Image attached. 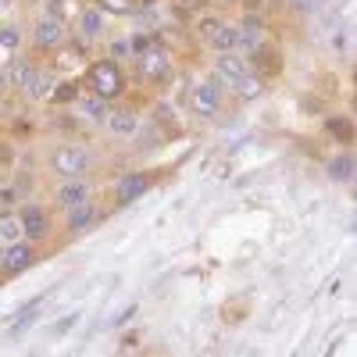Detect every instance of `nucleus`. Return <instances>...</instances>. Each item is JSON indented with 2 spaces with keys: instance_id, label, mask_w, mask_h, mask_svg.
<instances>
[{
  "instance_id": "nucleus-1",
  "label": "nucleus",
  "mask_w": 357,
  "mask_h": 357,
  "mask_svg": "<svg viewBox=\"0 0 357 357\" xmlns=\"http://www.w3.org/2000/svg\"><path fill=\"white\" fill-rule=\"evenodd\" d=\"M86 89H89V97H97L104 104L118 100L126 93V72H122V65H118L114 57H97V61L89 65V72H86Z\"/></svg>"
},
{
  "instance_id": "nucleus-2",
  "label": "nucleus",
  "mask_w": 357,
  "mask_h": 357,
  "mask_svg": "<svg viewBox=\"0 0 357 357\" xmlns=\"http://www.w3.org/2000/svg\"><path fill=\"white\" fill-rule=\"evenodd\" d=\"M89 151L82 143H61V146H54L50 151V168L61 175V178H82L89 172Z\"/></svg>"
},
{
  "instance_id": "nucleus-3",
  "label": "nucleus",
  "mask_w": 357,
  "mask_h": 357,
  "mask_svg": "<svg viewBox=\"0 0 357 357\" xmlns=\"http://www.w3.org/2000/svg\"><path fill=\"white\" fill-rule=\"evenodd\" d=\"M136 75L143 82H151V86H165L172 79V54L161 43H154L151 50H143L136 57Z\"/></svg>"
},
{
  "instance_id": "nucleus-4",
  "label": "nucleus",
  "mask_w": 357,
  "mask_h": 357,
  "mask_svg": "<svg viewBox=\"0 0 357 357\" xmlns=\"http://www.w3.org/2000/svg\"><path fill=\"white\" fill-rule=\"evenodd\" d=\"M18 222H22V236L29 243H40L50 236V215L43 204H18Z\"/></svg>"
},
{
  "instance_id": "nucleus-5",
  "label": "nucleus",
  "mask_w": 357,
  "mask_h": 357,
  "mask_svg": "<svg viewBox=\"0 0 357 357\" xmlns=\"http://www.w3.org/2000/svg\"><path fill=\"white\" fill-rule=\"evenodd\" d=\"M33 47H36V54H54L57 47H65V22L43 15L33 25Z\"/></svg>"
},
{
  "instance_id": "nucleus-6",
  "label": "nucleus",
  "mask_w": 357,
  "mask_h": 357,
  "mask_svg": "<svg viewBox=\"0 0 357 357\" xmlns=\"http://www.w3.org/2000/svg\"><path fill=\"white\" fill-rule=\"evenodd\" d=\"M247 65H250V72L264 82L268 75H279V72H282V50H279V47H272V43H261V47H254V50H250Z\"/></svg>"
},
{
  "instance_id": "nucleus-7",
  "label": "nucleus",
  "mask_w": 357,
  "mask_h": 357,
  "mask_svg": "<svg viewBox=\"0 0 357 357\" xmlns=\"http://www.w3.org/2000/svg\"><path fill=\"white\" fill-rule=\"evenodd\" d=\"M154 186V175L151 172H129L114 183V200L118 204H132L136 197H143L146 190Z\"/></svg>"
},
{
  "instance_id": "nucleus-8",
  "label": "nucleus",
  "mask_w": 357,
  "mask_h": 357,
  "mask_svg": "<svg viewBox=\"0 0 357 357\" xmlns=\"http://www.w3.org/2000/svg\"><path fill=\"white\" fill-rule=\"evenodd\" d=\"M190 111H193L197 118H215V114L222 111V93H218L215 86H207V82L193 86V89H190Z\"/></svg>"
},
{
  "instance_id": "nucleus-9",
  "label": "nucleus",
  "mask_w": 357,
  "mask_h": 357,
  "mask_svg": "<svg viewBox=\"0 0 357 357\" xmlns=\"http://www.w3.org/2000/svg\"><path fill=\"white\" fill-rule=\"evenodd\" d=\"M33 261H36V247L33 243H8V250L0 254V268H4L8 275H18V272H25V268H33Z\"/></svg>"
},
{
  "instance_id": "nucleus-10",
  "label": "nucleus",
  "mask_w": 357,
  "mask_h": 357,
  "mask_svg": "<svg viewBox=\"0 0 357 357\" xmlns=\"http://www.w3.org/2000/svg\"><path fill=\"white\" fill-rule=\"evenodd\" d=\"M86 200H93V190H89V183L86 178H65L61 186H57V193H54V204L57 207H79V204H86Z\"/></svg>"
},
{
  "instance_id": "nucleus-11",
  "label": "nucleus",
  "mask_w": 357,
  "mask_h": 357,
  "mask_svg": "<svg viewBox=\"0 0 357 357\" xmlns=\"http://www.w3.org/2000/svg\"><path fill=\"white\" fill-rule=\"evenodd\" d=\"M104 36V11L97 8H82L75 15V40L89 43V40H100Z\"/></svg>"
},
{
  "instance_id": "nucleus-12",
  "label": "nucleus",
  "mask_w": 357,
  "mask_h": 357,
  "mask_svg": "<svg viewBox=\"0 0 357 357\" xmlns=\"http://www.w3.org/2000/svg\"><path fill=\"white\" fill-rule=\"evenodd\" d=\"M247 72H250V65H247L243 54L229 50V54H218V57H215V75H218L222 82H240Z\"/></svg>"
},
{
  "instance_id": "nucleus-13",
  "label": "nucleus",
  "mask_w": 357,
  "mask_h": 357,
  "mask_svg": "<svg viewBox=\"0 0 357 357\" xmlns=\"http://www.w3.org/2000/svg\"><path fill=\"white\" fill-rule=\"evenodd\" d=\"M104 126H107L114 136L129 139V136H136V132H139V114H136V107H111Z\"/></svg>"
},
{
  "instance_id": "nucleus-14",
  "label": "nucleus",
  "mask_w": 357,
  "mask_h": 357,
  "mask_svg": "<svg viewBox=\"0 0 357 357\" xmlns=\"http://www.w3.org/2000/svg\"><path fill=\"white\" fill-rule=\"evenodd\" d=\"M36 72H40V65H33L29 57H15V61H8V65H4V79H8V86H15V89H18V93H25Z\"/></svg>"
},
{
  "instance_id": "nucleus-15",
  "label": "nucleus",
  "mask_w": 357,
  "mask_h": 357,
  "mask_svg": "<svg viewBox=\"0 0 357 357\" xmlns=\"http://www.w3.org/2000/svg\"><path fill=\"white\" fill-rule=\"evenodd\" d=\"M47 296H50V293H40V296H33V301H29V304H25L18 314H11V318H8V321H11V325H8V333H11V336L25 333L29 325L36 321V314H40V307H43V301H47Z\"/></svg>"
},
{
  "instance_id": "nucleus-16",
  "label": "nucleus",
  "mask_w": 357,
  "mask_h": 357,
  "mask_svg": "<svg viewBox=\"0 0 357 357\" xmlns=\"http://www.w3.org/2000/svg\"><path fill=\"white\" fill-rule=\"evenodd\" d=\"M54 89H57V75H54V68H40V72L33 75V82H29L25 97H33V100H50V97H54Z\"/></svg>"
},
{
  "instance_id": "nucleus-17",
  "label": "nucleus",
  "mask_w": 357,
  "mask_h": 357,
  "mask_svg": "<svg viewBox=\"0 0 357 357\" xmlns=\"http://www.w3.org/2000/svg\"><path fill=\"white\" fill-rule=\"evenodd\" d=\"M93 222H97V204L93 200H86L79 207H68V215H65V229L68 232H79V229L93 225Z\"/></svg>"
},
{
  "instance_id": "nucleus-18",
  "label": "nucleus",
  "mask_w": 357,
  "mask_h": 357,
  "mask_svg": "<svg viewBox=\"0 0 357 357\" xmlns=\"http://www.w3.org/2000/svg\"><path fill=\"white\" fill-rule=\"evenodd\" d=\"M325 172H329V178H336V183H350V178H354V154L350 151H340L336 158H329Z\"/></svg>"
},
{
  "instance_id": "nucleus-19",
  "label": "nucleus",
  "mask_w": 357,
  "mask_h": 357,
  "mask_svg": "<svg viewBox=\"0 0 357 357\" xmlns=\"http://www.w3.org/2000/svg\"><path fill=\"white\" fill-rule=\"evenodd\" d=\"M75 111L82 114V118H89V122H97V126H104L107 122V104L104 100H97V97H79L75 100Z\"/></svg>"
},
{
  "instance_id": "nucleus-20",
  "label": "nucleus",
  "mask_w": 357,
  "mask_h": 357,
  "mask_svg": "<svg viewBox=\"0 0 357 357\" xmlns=\"http://www.w3.org/2000/svg\"><path fill=\"white\" fill-rule=\"evenodd\" d=\"M207 43H211L218 54H229V50H236V47H240V29L225 22V25H222V29H218V33H215L211 40H207Z\"/></svg>"
},
{
  "instance_id": "nucleus-21",
  "label": "nucleus",
  "mask_w": 357,
  "mask_h": 357,
  "mask_svg": "<svg viewBox=\"0 0 357 357\" xmlns=\"http://www.w3.org/2000/svg\"><path fill=\"white\" fill-rule=\"evenodd\" d=\"M232 93L240 97V100H257V97L264 93V82H261L254 72H247L240 82H232Z\"/></svg>"
},
{
  "instance_id": "nucleus-22",
  "label": "nucleus",
  "mask_w": 357,
  "mask_h": 357,
  "mask_svg": "<svg viewBox=\"0 0 357 357\" xmlns=\"http://www.w3.org/2000/svg\"><path fill=\"white\" fill-rule=\"evenodd\" d=\"M325 132H329V136H336L343 146H350L354 143V122H350V118H325Z\"/></svg>"
},
{
  "instance_id": "nucleus-23",
  "label": "nucleus",
  "mask_w": 357,
  "mask_h": 357,
  "mask_svg": "<svg viewBox=\"0 0 357 357\" xmlns=\"http://www.w3.org/2000/svg\"><path fill=\"white\" fill-rule=\"evenodd\" d=\"M97 11H104V15H132V11H139V0H97Z\"/></svg>"
},
{
  "instance_id": "nucleus-24",
  "label": "nucleus",
  "mask_w": 357,
  "mask_h": 357,
  "mask_svg": "<svg viewBox=\"0 0 357 357\" xmlns=\"http://www.w3.org/2000/svg\"><path fill=\"white\" fill-rule=\"evenodd\" d=\"M0 240H4V243H18V240H22V222H18V215H0Z\"/></svg>"
},
{
  "instance_id": "nucleus-25",
  "label": "nucleus",
  "mask_w": 357,
  "mask_h": 357,
  "mask_svg": "<svg viewBox=\"0 0 357 357\" xmlns=\"http://www.w3.org/2000/svg\"><path fill=\"white\" fill-rule=\"evenodd\" d=\"M222 25H225V22H222L218 15H211V18H200V22H197V36H204V40H211V36L218 33V29H222Z\"/></svg>"
},
{
  "instance_id": "nucleus-26",
  "label": "nucleus",
  "mask_w": 357,
  "mask_h": 357,
  "mask_svg": "<svg viewBox=\"0 0 357 357\" xmlns=\"http://www.w3.org/2000/svg\"><path fill=\"white\" fill-rule=\"evenodd\" d=\"M154 43H158V36H154V33H136V36L129 40V50H132V54L139 57L143 50H151Z\"/></svg>"
},
{
  "instance_id": "nucleus-27",
  "label": "nucleus",
  "mask_w": 357,
  "mask_h": 357,
  "mask_svg": "<svg viewBox=\"0 0 357 357\" xmlns=\"http://www.w3.org/2000/svg\"><path fill=\"white\" fill-rule=\"evenodd\" d=\"M75 93H79V86H75V82H61V86L54 89L50 104H65V100H75Z\"/></svg>"
},
{
  "instance_id": "nucleus-28",
  "label": "nucleus",
  "mask_w": 357,
  "mask_h": 357,
  "mask_svg": "<svg viewBox=\"0 0 357 357\" xmlns=\"http://www.w3.org/2000/svg\"><path fill=\"white\" fill-rule=\"evenodd\" d=\"M136 314H139V304H129L126 311H118V314H114V321H111V325H114V329H126V325H129Z\"/></svg>"
},
{
  "instance_id": "nucleus-29",
  "label": "nucleus",
  "mask_w": 357,
  "mask_h": 357,
  "mask_svg": "<svg viewBox=\"0 0 357 357\" xmlns=\"http://www.w3.org/2000/svg\"><path fill=\"white\" fill-rule=\"evenodd\" d=\"M15 204H18V190H11V186H8V190H0V215H8Z\"/></svg>"
},
{
  "instance_id": "nucleus-30",
  "label": "nucleus",
  "mask_w": 357,
  "mask_h": 357,
  "mask_svg": "<svg viewBox=\"0 0 357 357\" xmlns=\"http://www.w3.org/2000/svg\"><path fill=\"white\" fill-rule=\"evenodd\" d=\"M75 321H79V314H65V318H61V321H57L54 329H50V340H57V336H65V333L72 329Z\"/></svg>"
},
{
  "instance_id": "nucleus-31",
  "label": "nucleus",
  "mask_w": 357,
  "mask_h": 357,
  "mask_svg": "<svg viewBox=\"0 0 357 357\" xmlns=\"http://www.w3.org/2000/svg\"><path fill=\"white\" fill-rule=\"evenodd\" d=\"M22 43V36H18V29H0V47H8V50H15Z\"/></svg>"
},
{
  "instance_id": "nucleus-32",
  "label": "nucleus",
  "mask_w": 357,
  "mask_h": 357,
  "mask_svg": "<svg viewBox=\"0 0 357 357\" xmlns=\"http://www.w3.org/2000/svg\"><path fill=\"white\" fill-rule=\"evenodd\" d=\"M178 8L190 11V15H197V11H204V0H178Z\"/></svg>"
},
{
  "instance_id": "nucleus-33",
  "label": "nucleus",
  "mask_w": 357,
  "mask_h": 357,
  "mask_svg": "<svg viewBox=\"0 0 357 357\" xmlns=\"http://www.w3.org/2000/svg\"><path fill=\"white\" fill-rule=\"evenodd\" d=\"M11 158H15V154H11V146H8V143H0V165H11Z\"/></svg>"
},
{
  "instance_id": "nucleus-34",
  "label": "nucleus",
  "mask_w": 357,
  "mask_h": 357,
  "mask_svg": "<svg viewBox=\"0 0 357 357\" xmlns=\"http://www.w3.org/2000/svg\"><path fill=\"white\" fill-rule=\"evenodd\" d=\"M136 343H139V336H126V340H122V350H129V347H136Z\"/></svg>"
},
{
  "instance_id": "nucleus-35",
  "label": "nucleus",
  "mask_w": 357,
  "mask_h": 357,
  "mask_svg": "<svg viewBox=\"0 0 357 357\" xmlns=\"http://www.w3.org/2000/svg\"><path fill=\"white\" fill-rule=\"evenodd\" d=\"M311 4H318V0H293V8H311Z\"/></svg>"
},
{
  "instance_id": "nucleus-36",
  "label": "nucleus",
  "mask_w": 357,
  "mask_h": 357,
  "mask_svg": "<svg viewBox=\"0 0 357 357\" xmlns=\"http://www.w3.org/2000/svg\"><path fill=\"white\" fill-rule=\"evenodd\" d=\"M8 86V79H4V65H0V89H4Z\"/></svg>"
},
{
  "instance_id": "nucleus-37",
  "label": "nucleus",
  "mask_w": 357,
  "mask_h": 357,
  "mask_svg": "<svg viewBox=\"0 0 357 357\" xmlns=\"http://www.w3.org/2000/svg\"><path fill=\"white\" fill-rule=\"evenodd\" d=\"M211 4H236V0H211Z\"/></svg>"
},
{
  "instance_id": "nucleus-38",
  "label": "nucleus",
  "mask_w": 357,
  "mask_h": 357,
  "mask_svg": "<svg viewBox=\"0 0 357 357\" xmlns=\"http://www.w3.org/2000/svg\"><path fill=\"white\" fill-rule=\"evenodd\" d=\"M0 122H4V107H0Z\"/></svg>"
},
{
  "instance_id": "nucleus-39",
  "label": "nucleus",
  "mask_w": 357,
  "mask_h": 357,
  "mask_svg": "<svg viewBox=\"0 0 357 357\" xmlns=\"http://www.w3.org/2000/svg\"><path fill=\"white\" fill-rule=\"evenodd\" d=\"M268 4H279V0H268Z\"/></svg>"
}]
</instances>
